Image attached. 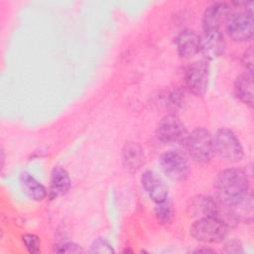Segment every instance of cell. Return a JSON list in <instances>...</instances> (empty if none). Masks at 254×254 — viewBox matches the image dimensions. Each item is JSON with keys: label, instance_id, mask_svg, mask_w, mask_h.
<instances>
[{"label": "cell", "instance_id": "cell-1", "mask_svg": "<svg viewBox=\"0 0 254 254\" xmlns=\"http://www.w3.org/2000/svg\"><path fill=\"white\" fill-rule=\"evenodd\" d=\"M215 199L223 205L229 204L249 190V179L245 171L231 168L221 171L213 183Z\"/></svg>", "mask_w": 254, "mask_h": 254}, {"label": "cell", "instance_id": "cell-2", "mask_svg": "<svg viewBox=\"0 0 254 254\" xmlns=\"http://www.w3.org/2000/svg\"><path fill=\"white\" fill-rule=\"evenodd\" d=\"M229 225L217 216L200 217L190 227L191 236L203 243H219L228 234Z\"/></svg>", "mask_w": 254, "mask_h": 254}, {"label": "cell", "instance_id": "cell-3", "mask_svg": "<svg viewBox=\"0 0 254 254\" xmlns=\"http://www.w3.org/2000/svg\"><path fill=\"white\" fill-rule=\"evenodd\" d=\"M185 146L190 157L196 163H208L213 154V138L208 130L199 127L189 133Z\"/></svg>", "mask_w": 254, "mask_h": 254}, {"label": "cell", "instance_id": "cell-4", "mask_svg": "<svg viewBox=\"0 0 254 254\" xmlns=\"http://www.w3.org/2000/svg\"><path fill=\"white\" fill-rule=\"evenodd\" d=\"M213 151L228 163H236L243 158V148L236 135L227 128H220L213 138Z\"/></svg>", "mask_w": 254, "mask_h": 254}, {"label": "cell", "instance_id": "cell-5", "mask_svg": "<svg viewBox=\"0 0 254 254\" xmlns=\"http://www.w3.org/2000/svg\"><path fill=\"white\" fill-rule=\"evenodd\" d=\"M188 135L185 125L175 114L165 115L156 128L158 140L166 145L185 144Z\"/></svg>", "mask_w": 254, "mask_h": 254}, {"label": "cell", "instance_id": "cell-6", "mask_svg": "<svg viewBox=\"0 0 254 254\" xmlns=\"http://www.w3.org/2000/svg\"><path fill=\"white\" fill-rule=\"evenodd\" d=\"M253 12L245 10L229 14L225 21V28L229 38L234 42H247L253 37Z\"/></svg>", "mask_w": 254, "mask_h": 254}, {"label": "cell", "instance_id": "cell-7", "mask_svg": "<svg viewBox=\"0 0 254 254\" xmlns=\"http://www.w3.org/2000/svg\"><path fill=\"white\" fill-rule=\"evenodd\" d=\"M209 79V65L201 60L192 63L185 74L186 86L190 92L196 96H202L207 90Z\"/></svg>", "mask_w": 254, "mask_h": 254}, {"label": "cell", "instance_id": "cell-8", "mask_svg": "<svg viewBox=\"0 0 254 254\" xmlns=\"http://www.w3.org/2000/svg\"><path fill=\"white\" fill-rule=\"evenodd\" d=\"M160 165L164 173L173 181H184L190 173L188 161L179 151L165 152L160 158Z\"/></svg>", "mask_w": 254, "mask_h": 254}, {"label": "cell", "instance_id": "cell-9", "mask_svg": "<svg viewBox=\"0 0 254 254\" xmlns=\"http://www.w3.org/2000/svg\"><path fill=\"white\" fill-rule=\"evenodd\" d=\"M225 50V42L219 30L204 31L200 38L199 52L205 60H214L220 57Z\"/></svg>", "mask_w": 254, "mask_h": 254}, {"label": "cell", "instance_id": "cell-10", "mask_svg": "<svg viewBox=\"0 0 254 254\" xmlns=\"http://www.w3.org/2000/svg\"><path fill=\"white\" fill-rule=\"evenodd\" d=\"M141 182L143 189L154 202L160 203L168 199V186L157 173L146 171L142 176Z\"/></svg>", "mask_w": 254, "mask_h": 254}, {"label": "cell", "instance_id": "cell-11", "mask_svg": "<svg viewBox=\"0 0 254 254\" xmlns=\"http://www.w3.org/2000/svg\"><path fill=\"white\" fill-rule=\"evenodd\" d=\"M188 209L192 216H198V218L206 216L219 217L220 206L215 198L213 199L209 196L197 195L190 200Z\"/></svg>", "mask_w": 254, "mask_h": 254}, {"label": "cell", "instance_id": "cell-12", "mask_svg": "<svg viewBox=\"0 0 254 254\" xmlns=\"http://www.w3.org/2000/svg\"><path fill=\"white\" fill-rule=\"evenodd\" d=\"M229 6L222 2H216L208 6L202 16L203 30H218L221 22L226 21L229 16Z\"/></svg>", "mask_w": 254, "mask_h": 254}, {"label": "cell", "instance_id": "cell-13", "mask_svg": "<svg viewBox=\"0 0 254 254\" xmlns=\"http://www.w3.org/2000/svg\"><path fill=\"white\" fill-rule=\"evenodd\" d=\"M176 47L181 58L190 59L199 52L200 37L191 30H184L176 39Z\"/></svg>", "mask_w": 254, "mask_h": 254}, {"label": "cell", "instance_id": "cell-14", "mask_svg": "<svg viewBox=\"0 0 254 254\" xmlns=\"http://www.w3.org/2000/svg\"><path fill=\"white\" fill-rule=\"evenodd\" d=\"M145 162V155L142 147L137 143H127L122 149V164L126 171L137 172Z\"/></svg>", "mask_w": 254, "mask_h": 254}, {"label": "cell", "instance_id": "cell-15", "mask_svg": "<svg viewBox=\"0 0 254 254\" xmlns=\"http://www.w3.org/2000/svg\"><path fill=\"white\" fill-rule=\"evenodd\" d=\"M70 178L68 173L62 167H55L50 178L49 193L52 198L65 194L70 189Z\"/></svg>", "mask_w": 254, "mask_h": 254}, {"label": "cell", "instance_id": "cell-16", "mask_svg": "<svg viewBox=\"0 0 254 254\" xmlns=\"http://www.w3.org/2000/svg\"><path fill=\"white\" fill-rule=\"evenodd\" d=\"M234 93L236 97L246 105L253 106V73L245 71L240 74L234 82Z\"/></svg>", "mask_w": 254, "mask_h": 254}, {"label": "cell", "instance_id": "cell-17", "mask_svg": "<svg viewBox=\"0 0 254 254\" xmlns=\"http://www.w3.org/2000/svg\"><path fill=\"white\" fill-rule=\"evenodd\" d=\"M20 183L25 193L33 200L42 201L46 198L48 194L46 188L29 173L24 172L21 174Z\"/></svg>", "mask_w": 254, "mask_h": 254}, {"label": "cell", "instance_id": "cell-18", "mask_svg": "<svg viewBox=\"0 0 254 254\" xmlns=\"http://www.w3.org/2000/svg\"><path fill=\"white\" fill-rule=\"evenodd\" d=\"M155 215L157 217V220L162 224L172 222L174 217V210L170 202L167 201V199L163 202L157 203V206L155 208Z\"/></svg>", "mask_w": 254, "mask_h": 254}, {"label": "cell", "instance_id": "cell-19", "mask_svg": "<svg viewBox=\"0 0 254 254\" xmlns=\"http://www.w3.org/2000/svg\"><path fill=\"white\" fill-rule=\"evenodd\" d=\"M22 241L26 249L30 253H38L41 250V241L39 237L32 233H27L22 236Z\"/></svg>", "mask_w": 254, "mask_h": 254}, {"label": "cell", "instance_id": "cell-20", "mask_svg": "<svg viewBox=\"0 0 254 254\" xmlns=\"http://www.w3.org/2000/svg\"><path fill=\"white\" fill-rule=\"evenodd\" d=\"M91 253H113L111 244L104 238H97L90 246Z\"/></svg>", "mask_w": 254, "mask_h": 254}, {"label": "cell", "instance_id": "cell-21", "mask_svg": "<svg viewBox=\"0 0 254 254\" xmlns=\"http://www.w3.org/2000/svg\"><path fill=\"white\" fill-rule=\"evenodd\" d=\"M55 252L57 253H82V248L73 243V242H65L64 244H60L55 246Z\"/></svg>", "mask_w": 254, "mask_h": 254}, {"label": "cell", "instance_id": "cell-22", "mask_svg": "<svg viewBox=\"0 0 254 254\" xmlns=\"http://www.w3.org/2000/svg\"><path fill=\"white\" fill-rule=\"evenodd\" d=\"M243 65L246 68V71L253 73V50L252 47H249V49L244 53L242 58Z\"/></svg>", "mask_w": 254, "mask_h": 254}, {"label": "cell", "instance_id": "cell-23", "mask_svg": "<svg viewBox=\"0 0 254 254\" xmlns=\"http://www.w3.org/2000/svg\"><path fill=\"white\" fill-rule=\"evenodd\" d=\"M225 249H226V251L228 253H240V252H243V249H242L241 245L237 241L229 242L228 244H226Z\"/></svg>", "mask_w": 254, "mask_h": 254}, {"label": "cell", "instance_id": "cell-24", "mask_svg": "<svg viewBox=\"0 0 254 254\" xmlns=\"http://www.w3.org/2000/svg\"><path fill=\"white\" fill-rule=\"evenodd\" d=\"M194 252H195V253H200V252H203V253H207V252L213 253L214 251L211 250V249H208V248H204V249H196Z\"/></svg>", "mask_w": 254, "mask_h": 254}]
</instances>
